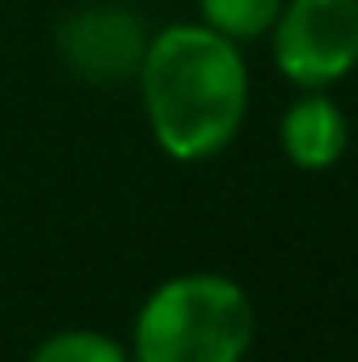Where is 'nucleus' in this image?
Here are the masks:
<instances>
[{"mask_svg": "<svg viewBox=\"0 0 358 362\" xmlns=\"http://www.w3.org/2000/svg\"><path fill=\"white\" fill-rule=\"evenodd\" d=\"M135 81L152 139L181 165L219 156L249 110L245 55L211 25H169L152 34Z\"/></svg>", "mask_w": 358, "mask_h": 362, "instance_id": "1", "label": "nucleus"}, {"mask_svg": "<svg viewBox=\"0 0 358 362\" xmlns=\"http://www.w3.org/2000/svg\"><path fill=\"white\" fill-rule=\"evenodd\" d=\"M253 333L258 316L241 282L224 274H178L144 299L131 362H241Z\"/></svg>", "mask_w": 358, "mask_h": 362, "instance_id": "2", "label": "nucleus"}, {"mask_svg": "<svg viewBox=\"0 0 358 362\" xmlns=\"http://www.w3.org/2000/svg\"><path fill=\"white\" fill-rule=\"evenodd\" d=\"M274 64L299 89H329L358 68V0H282Z\"/></svg>", "mask_w": 358, "mask_h": 362, "instance_id": "3", "label": "nucleus"}, {"mask_svg": "<svg viewBox=\"0 0 358 362\" xmlns=\"http://www.w3.org/2000/svg\"><path fill=\"white\" fill-rule=\"evenodd\" d=\"M148 51L144 21L122 4H89L64 17L59 25V55L76 76L93 85H114L139 72Z\"/></svg>", "mask_w": 358, "mask_h": 362, "instance_id": "4", "label": "nucleus"}, {"mask_svg": "<svg viewBox=\"0 0 358 362\" xmlns=\"http://www.w3.org/2000/svg\"><path fill=\"white\" fill-rule=\"evenodd\" d=\"M278 139H282V152L295 169L325 173L346 156L350 127H346V114L337 110V101H329L321 89H312L282 114Z\"/></svg>", "mask_w": 358, "mask_h": 362, "instance_id": "5", "label": "nucleus"}, {"mask_svg": "<svg viewBox=\"0 0 358 362\" xmlns=\"http://www.w3.org/2000/svg\"><path fill=\"white\" fill-rule=\"evenodd\" d=\"M198 8H202V25H211L232 42H249L270 34V25L282 13V0H198Z\"/></svg>", "mask_w": 358, "mask_h": 362, "instance_id": "6", "label": "nucleus"}, {"mask_svg": "<svg viewBox=\"0 0 358 362\" xmlns=\"http://www.w3.org/2000/svg\"><path fill=\"white\" fill-rule=\"evenodd\" d=\"M30 362H131V354L105 333L64 329V333H51L47 341H38Z\"/></svg>", "mask_w": 358, "mask_h": 362, "instance_id": "7", "label": "nucleus"}]
</instances>
